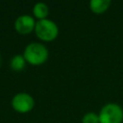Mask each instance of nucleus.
I'll return each mask as SVG.
<instances>
[{
  "instance_id": "obj_9",
  "label": "nucleus",
  "mask_w": 123,
  "mask_h": 123,
  "mask_svg": "<svg viewBox=\"0 0 123 123\" xmlns=\"http://www.w3.org/2000/svg\"><path fill=\"white\" fill-rule=\"evenodd\" d=\"M82 123H99V116L92 111L86 112L82 117Z\"/></svg>"
},
{
  "instance_id": "obj_8",
  "label": "nucleus",
  "mask_w": 123,
  "mask_h": 123,
  "mask_svg": "<svg viewBox=\"0 0 123 123\" xmlns=\"http://www.w3.org/2000/svg\"><path fill=\"white\" fill-rule=\"evenodd\" d=\"M26 60L24 59L23 55H19V54H16L14 55L12 59H11V62H10V65H11V68L14 71H21L24 69L25 65H26Z\"/></svg>"
},
{
  "instance_id": "obj_4",
  "label": "nucleus",
  "mask_w": 123,
  "mask_h": 123,
  "mask_svg": "<svg viewBox=\"0 0 123 123\" xmlns=\"http://www.w3.org/2000/svg\"><path fill=\"white\" fill-rule=\"evenodd\" d=\"M12 108L19 112L26 113L31 111L35 107V99L27 92H18L12 99Z\"/></svg>"
},
{
  "instance_id": "obj_3",
  "label": "nucleus",
  "mask_w": 123,
  "mask_h": 123,
  "mask_svg": "<svg viewBox=\"0 0 123 123\" xmlns=\"http://www.w3.org/2000/svg\"><path fill=\"white\" fill-rule=\"evenodd\" d=\"M99 123H122L123 109L115 103H109L102 107L99 114Z\"/></svg>"
},
{
  "instance_id": "obj_5",
  "label": "nucleus",
  "mask_w": 123,
  "mask_h": 123,
  "mask_svg": "<svg viewBox=\"0 0 123 123\" xmlns=\"http://www.w3.org/2000/svg\"><path fill=\"white\" fill-rule=\"evenodd\" d=\"M35 17L28 14L18 16L14 21V29L20 35H28L35 30L36 27Z\"/></svg>"
},
{
  "instance_id": "obj_6",
  "label": "nucleus",
  "mask_w": 123,
  "mask_h": 123,
  "mask_svg": "<svg viewBox=\"0 0 123 123\" xmlns=\"http://www.w3.org/2000/svg\"><path fill=\"white\" fill-rule=\"evenodd\" d=\"M111 4V2L110 0H91L89 2V9L92 12L101 14L110 8Z\"/></svg>"
},
{
  "instance_id": "obj_1",
  "label": "nucleus",
  "mask_w": 123,
  "mask_h": 123,
  "mask_svg": "<svg viewBox=\"0 0 123 123\" xmlns=\"http://www.w3.org/2000/svg\"><path fill=\"white\" fill-rule=\"evenodd\" d=\"M23 57L28 63L40 65L48 60L49 52L44 44L40 42H31L25 47Z\"/></svg>"
},
{
  "instance_id": "obj_10",
  "label": "nucleus",
  "mask_w": 123,
  "mask_h": 123,
  "mask_svg": "<svg viewBox=\"0 0 123 123\" xmlns=\"http://www.w3.org/2000/svg\"><path fill=\"white\" fill-rule=\"evenodd\" d=\"M0 64H1V57H0Z\"/></svg>"
},
{
  "instance_id": "obj_7",
  "label": "nucleus",
  "mask_w": 123,
  "mask_h": 123,
  "mask_svg": "<svg viewBox=\"0 0 123 123\" xmlns=\"http://www.w3.org/2000/svg\"><path fill=\"white\" fill-rule=\"evenodd\" d=\"M48 14H49V8L45 3L38 2L35 4L33 8V15L35 18H37L38 20L46 19Z\"/></svg>"
},
{
  "instance_id": "obj_2",
  "label": "nucleus",
  "mask_w": 123,
  "mask_h": 123,
  "mask_svg": "<svg viewBox=\"0 0 123 123\" xmlns=\"http://www.w3.org/2000/svg\"><path fill=\"white\" fill-rule=\"evenodd\" d=\"M35 34L38 37V39L42 41L50 42L57 38L59 35V27L51 19L46 18V19L38 20L36 23Z\"/></svg>"
}]
</instances>
